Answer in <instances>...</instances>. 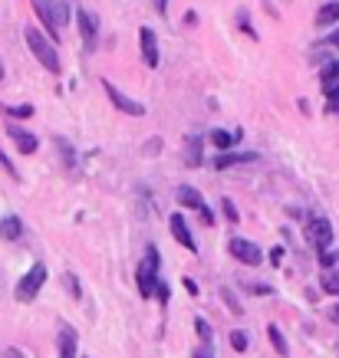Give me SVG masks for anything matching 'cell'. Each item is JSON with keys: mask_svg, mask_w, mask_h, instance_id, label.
I'll return each mask as SVG.
<instances>
[{"mask_svg": "<svg viewBox=\"0 0 339 358\" xmlns=\"http://www.w3.org/2000/svg\"><path fill=\"white\" fill-rule=\"evenodd\" d=\"M33 10L46 23V30H50L53 40L60 36V30H63L66 23H69V3H66V0H33Z\"/></svg>", "mask_w": 339, "mask_h": 358, "instance_id": "6da1fadb", "label": "cell"}, {"mask_svg": "<svg viewBox=\"0 0 339 358\" xmlns=\"http://www.w3.org/2000/svg\"><path fill=\"white\" fill-rule=\"evenodd\" d=\"M23 36H27V46L33 50V56H36V59H40L50 73H60V53H56V46L46 40L43 33L36 30V27H27V30H23Z\"/></svg>", "mask_w": 339, "mask_h": 358, "instance_id": "7a4b0ae2", "label": "cell"}, {"mask_svg": "<svg viewBox=\"0 0 339 358\" xmlns=\"http://www.w3.org/2000/svg\"><path fill=\"white\" fill-rule=\"evenodd\" d=\"M158 286H162V280H158V250L148 247L145 250V263L139 266V293L145 299H152L158 293Z\"/></svg>", "mask_w": 339, "mask_h": 358, "instance_id": "3957f363", "label": "cell"}, {"mask_svg": "<svg viewBox=\"0 0 339 358\" xmlns=\"http://www.w3.org/2000/svg\"><path fill=\"white\" fill-rule=\"evenodd\" d=\"M43 282H46V266L43 263H33L30 270H27V276L17 282V299H20V303H33L36 293L43 289Z\"/></svg>", "mask_w": 339, "mask_h": 358, "instance_id": "277c9868", "label": "cell"}, {"mask_svg": "<svg viewBox=\"0 0 339 358\" xmlns=\"http://www.w3.org/2000/svg\"><path fill=\"white\" fill-rule=\"evenodd\" d=\"M307 243L319 250V253H326L333 247V224L326 217H310L307 220Z\"/></svg>", "mask_w": 339, "mask_h": 358, "instance_id": "5b68a950", "label": "cell"}, {"mask_svg": "<svg viewBox=\"0 0 339 358\" xmlns=\"http://www.w3.org/2000/svg\"><path fill=\"white\" fill-rule=\"evenodd\" d=\"M175 197H178V204H181V207H195L198 214H201V220H205V224H214V214H211V207L205 204V197L198 194V191H195L191 185H181V187L175 191Z\"/></svg>", "mask_w": 339, "mask_h": 358, "instance_id": "8992f818", "label": "cell"}, {"mask_svg": "<svg viewBox=\"0 0 339 358\" xmlns=\"http://www.w3.org/2000/svg\"><path fill=\"white\" fill-rule=\"evenodd\" d=\"M102 89L109 92L112 106H116V109H119V112H125V115H132V119H142V115H145V106H142V102H135V99L122 96V92H119V89H116V86H112L109 79H102Z\"/></svg>", "mask_w": 339, "mask_h": 358, "instance_id": "52a82bcc", "label": "cell"}, {"mask_svg": "<svg viewBox=\"0 0 339 358\" xmlns=\"http://www.w3.org/2000/svg\"><path fill=\"white\" fill-rule=\"evenodd\" d=\"M228 250H230V257H237V260L247 263V266H261V260H263L261 247H257V243H251V240H244V237H234L228 243Z\"/></svg>", "mask_w": 339, "mask_h": 358, "instance_id": "ba28073f", "label": "cell"}, {"mask_svg": "<svg viewBox=\"0 0 339 358\" xmlns=\"http://www.w3.org/2000/svg\"><path fill=\"white\" fill-rule=\"evenodd\" d=\"M139 43H142L145 66H148V69H155V66H158V40H155L152 27H142V30H139Z\"/></svg>", "mask_w": 339, "mask_h": 358, "instance_id": "9c48e42d", "label": "cell"}, {"mask_svg": "<svg viewBox=\"0 0 339 358\" xmlns=\"http://www.w3.org/2000/svg\"><path fill=\"white\" fill-rule=\"evenodd\" d=\"M168 227H172V237H175L181 247L195 253L198 243H195V237H191V230H188V224H185V217H181V214H172V217H168Z\"/></svg>", "mask_w": 339, "mask_h": 358, "instance_id": "30bf717a", "label": "cell"}, {"mask_svg": "<svg viewBox=\"0 0 339 358\" xmlns=\"http://www.w3.org/2000/svg\"><path fill=\"white\" fill-rule=\"evenodd\" d=\"M76 23H79V33H83V43H86V50H96V20L89 17L86 10H76Z\"/></svg>", "mask_w": 339, "mask_h": 358, "instance_id": "8fae6325", "label": "cell"}, {"mask_svg": "<svg viewBox=\"0 0 339 358\" xmlns=\"http://www.w3.org/2000/svg\"><path fill=\"white\" fill-rule=\"evenodd\" d=\"M11 138H13V145L20 148V155H33L36 148H40V141H36V135H30V131L17 129V125H11Z\"/></svg>", "mask_w": 339, "mask_h": 358, "instance_id": "7c38bea8", "label": "cell"}, {"mask_svg": "<svg viewBox=\"0 0 339 358\" xmlns=\"http://www.w3.org/2000/svg\"><path fill=\"white\" fill-rule=\"evenodd\" d=\"M247 162H257V152H228V155H218L214 158V168H230V164H247Z\"/></svg>", "mask_w": 339, "mask_h": 358, "instance_id": "4fadbf2b", "label": "cell"}, {"mask_svg": "<svg viewBox=\"0 0 339 358\" xmlns=\"http://www.w3.org/2000/svg\"><path fill=\"white\" fill-rule=\"evenodd\" d=\"M60 358H76V332L69 326L60 329Z\"/></svg>", "mask_w": 339, "mask_h": 358, "instance_id": "5bb4252c", "label": "cell"}, {"mask_svg": "<svg viewBox=\"0 0 339 358\" xmlns=\"http://www.w3.org/2000/svg\"><path fill=\"white\" fill-rule=\"evenodd\" d=\"M201 145H205V138H198V135H191V138L185 141V164L188 168H198V164H201Z\"/></svg>", "mask_w": 339, "mask_h": 358, "instance_id": "9a60e30c", "label": "cell"}, {"mask_svg": "<svg viewBox=\"0 0 339 358\" xmlns=\"http://www.w3.org/2000/svg\"><path fill=\"white\" fill-rule=\"evenodd\" d=\"M23 234V224H20V217H0V240H17Z\"/></svg>", "mask_w": 339, "mask_h": 358, "instance_id": "2e32d148", "label": "cell"}, {"mask_svg": "<svg viewBox=\"0 0 339 358\" xmlns=\"http://www.w3.org/2000/svg\"><path fill=\"white\" fill-rule=\"evenodd\" d=\"M333 23H339V3L333 0V3H323L317 13V27H333Z\"/></svg>", "mask_w": 339, "mask_h": 358, "instance_id": "e0dca14e", "label": "cell"}, {"mask_svg": "<svg viewBox=\"0 0 339 358\" xmlns=\"http://www.w3.org/2000/svg\"><path fill=\"white\" fill-rule=\"evenodd\" d=\"M211 141H214L218 148H224V152H228V148H234V145L241 141V131H234V135H230V131H224V129H214V131H211Z\"/></svg>", "mask_w": 339, "mask_h": 358, "instance_id": "ac0fdd59", "label": "cell"}, {"mask_svg": "<svg viewBox=\"0 0 339 358\" xmlns=\"http://www.w3.org/2000/svg\"><path fill=\"white\" fill-rule=\"evenodd\" d=\"M319 286H323L329 296H339V273L336 270H323L319 273Z\"/></svg>", "mask_w": 339, "mask_h": 358, "instance_id": "d6986e66", "label": "cell"}, {"mask_svg": "<svg viewBox=\"0 0 339 358\" xmlns=\"http://www.w3.org/2000/svg\"><path fill=\"white\" fill-rule=\"evenodd\" d=\"M323 92L329 96L326 112H329V115H339V83H326V86H323Z\"/></svg>", "mask_w": 339, "mask_h": 358, "instance_id": "ffe728a7", "label": "cell"}, {"mask_svg": "<svg viewBox=\"0 0 339 358\" xmlns=\"http://www.w3.org/2000/svg\"><path fill=\"white\" fill-rule=\"evenodd\" d=\"M56 148L63 152V158H66V168L73 171V168H76V152H69V145H66V138H56Z\"/></svg>", "mask_w": 339, "mask_h": 358, "instance_id": "44dd1931", "label": "cell"}, {"mask_svg": "<svg viewBox=\"0 0 339 358\" xmlns=\"http://www.w3.org/2000/svg\"><path fill=\"white\" fill-rule=\"evenodd\" d=\"M319 76H323V86H326V83H339V63H326Z\"/></svg>", "mask_w": 339, "mask_h": 358, "instance_id": "7402d4cb", "label": "cell"}, {"mask_svg": "<svg viewBox=\"0 0 339 358\" xmlns=\"http://www.w3.org/2000/svg\"><path fill=\"white\" fill-rule=\"evenodd\" d=\"M230 345H234V352H247V332H230Z\"/></svg>", "mask_w": 339, "mask_h": 358, "instance_id": "603a6c76", "label": "cell"}, {"mask_svg": "<svg viewBox=\"0 0 339 358\" xmlns=\"http://www.w3.org/2000/svg\"><path fill=\"white\" fill-rule=\"evenodd\" d=\"M270 342H274V348L280 352V355H286V342H284V336H280V329L277 326H270Z\"/></svg>", "mask_w": 339, "mask_h": 358, "instance_id": "cb8c5ba5", "label": "cell"}, {"mask_svg": "<svg viewBox=\"0 0 339 358\" xmlns=\"http://www.w3.org/2000/svg\"><path fill=\"white\" fill-rule=\"evenodd\" d=\"M7 115H13V119H30L33 115V106H17V109H4Z\"/></svg>", "mask_w": 339, "mask_h": 358, "instance_id": "d4e9b609", "label": "cell"}, {"mask_svg": "<svg viewBox=\"0 0 339 358\" xmlns=\"http://www.w3.org/2000/svg\"><path fill=\"white\" fill-rule=\"evenodd\" d=\"M195 329H198V336L205 338V342H211V326H208V322H205V319H201V315H198V319H195Z\"/></svg>", "mask_w": 339, "mask_h": 358, "instance_id": "484cf974", "label": "cell"}, {"mask_svg": "<svg viewBox=\"0 0 339 358\" xmlns=\"http://www.w3.org/2000/svg\"><path fill=\"white\" fill-rule=\"evenodd\" d=\"M221 207H224V217H228L230 224H234V220H241V217H237V207L230 204V197H224V204H221Z\"/></svg>", "mask_w": 339, "mask_h": 358, "instance_id": "4316f807", "label": "cell"}, {"mask_svg": "<svg viewBox=\"0 0 339 358\" xmlns=\"http://www.w3.org/2000/svg\"><path fill=\"white\" fill-rule=\"evenodd\" d=\"M221 296H224V303H228V306H230V309H234V313H237V315L244 313V309H241V303L234 299V293H230V289H224V293H221Z\"/></svg>", "mask_w": 339, "mask_h": 358, "instance_id": "83f0119b", "label": "cell"}, {"mask_svg": "<svg viewBox=\"0 0 339 358\" xmlns=\"http://www.w3.org/2000/svg\"><path fill=\"white\" fill-rule=\"evenodd\" d=\"M195 358H214V348H211V342H201V348H195Z\"/></svg>", "mask_w": 339, "mask_h": 358, "instance_id": "f1b7e54d", "label": "cell"}, {"mask_svg": "<svg viewBox=\"0 0 339 358\" xmlns=\"http://www.w3.org/2000/svg\"><path fill=\"white\" fill-rule=\"evenodd\" d=\"M0 164H4V171H7V174H13V178H17V168H13V164H11V158L4 155V148H0Z\"/></svg>", "mask_w": 339, "mask_h": 358, "instance_id": "f546056e", "label": "cell"}, {"mask_svg": "<svg viewBox=\"0 0 339 358\" xmlns=\"http://www.w3.org/2000/svg\"><path fill=\"white\" fill-rule=\"evenodd\" d=\"M319 260H323V266H333V263H336V253H333V250H326V253H323V257H319Z\"/></svg>", "mask_w": 339, "mask_h": 358, "instance_id": "4dcf8cb0", "label": "cell"}, {"mask_svg": "<svg viewBox=\"0 0 339 358\" xmlns=\"http://www.w3.org/2000/svg\"><path fill=\"white\" fill-rule=\"evenodd\" d=\"M270 263H274V266H280V263H284V247H277L274 253H270Z\"/></svg>", "mask_w": 339, "mask_h": 358, "instance_id": "1f68e13d", "label": "cell"}, {"mask_svg": "<svg viewBox=\"0 0 339 358\" xmlns=\"http://www.w3.org/2000/svg\"><path fill=\"white\" fill-rule=\"evenodd\" d=\"M63 282H66V286H69V289H73V296H79V282L73 280V276H69V273H66V280H63Z\"/></svg>", "mask_w": 339, "mask_h": 358, "instance_id": "d6a6232c", "label": "cell"}, {"mask_svg": "<svg viewBox=\"0 0 339 358\" xmlns=\"http://www.w3.org/2000/svg\"><path fill=\"white\" fill-rule=\"evenodd\" d=\"M152 3H155V10L158 13H168V0H152Z\"/></svg>", "mask_w": 339, "mask_h": 358, "instance_id": "836d02e7", "label": "cell"}, {"mask_svg": "<svg viewBox=\"0 0 339 358\" xmlns=\"http://www.w3.org/2000/svg\"><path fill=\"white\" fill-rule=\"evenodd\" d=\"M323 43H326V46H336V50H339V30L333 33V36H326V40H323Z\"/></svg>", "mask_w": 339, "mask_h": 358, "instance_id": "e575fe53", "label": "cell"}, {"mask_svg": "<svg viewBox=\"0 0 339 358\" xmlns=\"http://www.w3.org/2000/svg\"><path fill=\"white\" fill-rule=\"evenodd\" d=\"M4 358H23V355L17 352V348H7V352H4Z\"/></svg>", "mask_w": 339, "mask_h": 358, "instance_id": "d590c367", "label": "cell"}, {"mask_svg": "<svg viewBox=\"0 0 339 358\" xmlns=\"http://www.w3.org/2000/svg\"><path fill=\"white\" fill-rule=\"evenodd\" d=\"M333 319H336V322H339V303L333 306Z\"/></svg>", "mask_w": 339, "mask_h": 358, "instance_id": "8d00e7d4", "label": "cell"}, {"mask_svg": "<svg viewBox=\"0 0 339 358\" xmlns=\"http://www.w3.org/2000/svg\"><path fill=\"white\" fill-rule=\"evenodd\" d=\"M0 79H4V59H0Z\"/></svg>", "mask_w": 339, "mask_h": 358, "instance_id": "74e56055", "label": "cell"}]
</instances>
